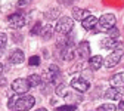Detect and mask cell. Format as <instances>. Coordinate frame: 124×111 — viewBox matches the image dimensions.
Here are the masks:
<instances>
[{
    "mask_svg": "<svg viewBox=\"0 0 124 111\" xmlns=\"http://www.w3.org/2000/svg\"><path fill=\"white\" fill-rule=\"evenodd\" d=\"M36 111H47L46 108H39V110H36Z\"/></svg>",
    "mask_w": 124,
    "mask_h": 111,
    "instance_id": "obj_30",
    "label": "cell"
},
{
    "mask_svg": "<svg viewBox=\"0 0 124 111\" xmlns=\"http://www.w3.org/2000/svg\"><path fill=\"white\" fill-rule=\"evenodd\" d=\"M74 110H75V105H62L56 108V111H74Z\"/></svg>",
    "mask_w": 124,
    "mask_h": 111,
    "instance_id": "obj_25",
    "label": "cell"
},
{
    "mask_svg": "<svg viewBox=\"0 0 124 111\" xmlns=\"http://www.w3.org/2000/svg\"><path fill=\"white\" fill-rule=\"evenodd\" d=\"M27 80H28V83H30L31 87H34V86H40V85H41L43 78H41V76H39V74H31Z\"/></svg>",
    "mask_w": 124,
    "mask_h": 111,
    "instance_id": "obj_18",
    "label": "cell"
},
{
    "mask_svg": "<svg viewBox=\"0 0 124 111\" xmlns=\"http://www.w3.org/2000/svg\"><path fill=\"white\" fill-rule=\"evenodd\" d=\"M28 65H31V67H37V65H40V56H37V55L31 56V58L28 59Z\"/></svg>",
    "mask_w": 124,
    "mask_h": 111,
    "instance_id": "obj_22",
    "label": "cell"
},
{
    "mask_svg": "<svg viewBox=\"0 0 124 111\" xmlns=\"http://www.w3.org/2000/svg\"><path fill=\"white\" fill-rule=\"evenodd\" d=\"M98 21H99V19L95 17V15H90L89 18H86V19L81 22V25H83L84 30H95L96 25H98Z\"/></svg>",
    "mask_w": 124,
    "mask_h": 111,
    "instance_id": "obj_15",
    "label": "cell"
},
{
    "mask_svg": "<svg viewBox=\"0 0 124 111\" xmlns=\"http://www.w3.org/2000/svg\"><path fill=\"white\" fill-rule=\"evenodd\" d=\"M3 51H5V47H0V56L3 55Z\"/></svg>",
    "mask_w": 124,
    "mask_h": 111,
    "instance_id": "obj_29",
    "label": "cell"
},
{
    "mask_svg": "<svg viewBox=\"0 0 124 111\" xmlns=\"http://www.w3.org/2000/svg\"><path fill=\"white\" fill-rule=\"evenodd\" d=\"M12 90L15 92V93H18V95H24V93H27L28 90H30V83H28V80L27 78H16V80H13L12 82Z\"/></svg>",
    "mask_w": 124,
    "mask_h": 111,
    "instance_id": "obj_4",
    "label": "cell"
},
{
    "mask_svg": "<svg viewBox=\"0 0 124 111\" xmlns=\"http://www.w3.org/2000/svg\"><path fill=\"white\" fill-rule=\"evenodd\" d=\"M74 28V19L70 17H62L58 19L56 25H55V31L59 34H70Z\"/></svg>",
    "mask_w": 124,
    "mask_h": 111,
    "instance_id": "obj_2",
    "label": "cell"
},
{
    "mask_svg": "<svg viewBox=\"0 0 124 111\" xmlns=\"http://www.w3.org/2000/svg\"><path fill=\"white\" fill-rule=\"evenodd\" d=\"M111 86L112 87H124V73H118L111 77Z\"/></svg>",
    "mask_w": 124,
    "mask_h": 111,
    "instance_id": "obj_16",
    "label": "cell"
},
{
    "mask_svg": "<svg viewBox=\"0 0 124 111\" xmlns=\"http://www.w3.org/2000/svg\"><path fill=\"white\" fill-rule=\"evenodd\" d=\"M71 87L83 93V92H87L90 89V85H89V82L86 80V78H83V77H74L72 80H71Z\"/></svg>",
    "mask_w": 124,
    "mask_h": 111,
    "instance_id": "obj_6",
    "label": "cell"
},
{
    "mask_svg": "<svg viewBox=\"0 0 124 111\" xmlns=\"http://www.w3.org/2000/svg\"><path fill=\"white\" fill-rule=\"evenodd\" d=\"M89 17H90V12L87 9H81V8H74L72 9V19H77V21L83 22Z\"/></svg>",
    "mask_w": 124,
    "mask_h": 111,
    "instance_id": "obj_10",
    "label": "cell"
},
{
    "mask_svg": "<svg viewBox=\"0 0 124 111\" xmlns=\"http://www.w3.org/2000/svg\"><path fill=\"white\" fill-rule=\"evenodd\" d=\"M108 37H111V39H117V40H118V37H120V31H118V28H117V27L111 28L109 31H108Z\"/></svg>",
    "mask_w": 124,
    "mask_h": 111,
    "instance_id": "obj_23",
    "label": "cell"
},
{
    "mask_svg": "<svg viewBox=\"0 0 124 111\" xmlns=\"http://www.w3.org/2000/svg\"><path fill=\"white\" fill-rule=\"evenodd\" d=\"M36 104V98L31 96V95H24V96H19L16 99V110L18 111H28L34 107Z\"/></svg>",
    "mask_w": 124,
    "mask_h": 111,
    "instance_id": "obj_3",
    "label": "cell"
},
{
    "mask_svg": "<svg viewBox=\"0 0 124 111\" xmlns=\"http://www.w3.org/2000/svg\"><path fill=\"white\" fill-rule=\"evenodd\" d=\"M59 13H61V9H58V8H52V9H49L47 12L44 13V17L47 18V19H56V18L59 17Z\"/></svg>",
    "mask_w": 124,
    "mask_h": 111,
    "instance_id": "obj_19",
    "label": "cell"
},
{
    "mask_svg": "<svg viewBox=\"0 0 124 111\" xmlns=\"http://www.w3.org/2000/svg\"><path fill=\"white\" fill-rule=\"evenodd\" d=\"M2 73H3V64L0 62V76H2Z\"/></svg>",
    "mask_w": 124,
    "mask_h": 111,
    "instance_id": "obj_28",
    "label": "cell"
},
{
    "mask_svg": "<svg viewBox=\"0 0 124 111\" xmlns=\"http://www.w3.org/2000/svg\"><path fill=\"white\" fill-rule=\"evenodd\" d=\"M78 55H80V58L81 59H86V58H89L90 56V44H89V42H81V43H78Z\"/></svg>",
    "mask_w": 124,
    "mask_h": 111,
    "instance_id": "obj_12",
    "label": "cell"
},
{
    "mask_svg": "<svg viewBox=\"0 0 124 111\" xmlns=\"http://www.w3.org/2000/svg\"><path fill=\"white\" fill-rule=\"evenodd\" d=\"M115 110H117V107L114 104H103L99 107V111H115Z\"/></svg>",
    "mask_w": 124,
    "mask_h": 111,
    "instance_id": "obj_24",
    "label": "cell"
},
{
    "mask_svg": "<svg viewBox=\"0 0 124 111\" xmlns=\"http://www.w3.org/2000/svg\"><path fill=\"white\" fill-rule=\"evenodd\" d=\"M24 59H25V55H24V52L19 51V49H15V51L9 55V62H10V64H13V65L21 64Z\"/></svg>",
    "mask_w": 124,
    "mask_h": 111,
    "instance_id": "obj_11",
    "label": "cell"
},
{
    "mask_svg": "<svg viewBox=\"0 0 124 111\" xmlns=\"http://www.w3.org/2000/svg\"><path fill=\"white\" fill-rule=\"evenodd\" d=\"M53 30H55V28H52L50 25H46V27L43 25V30H41V34H40V36H41L43 39H50L52 34H53Z\"/></svg>",
    "mask_w": 124,
    "mask_h": 111,
    "instance_id": "obj_20",
    "label": "cell"
},
{
    "mask_svg": "<svg viewBox=\"0 0 124 111\" xmlns=\"http://www.w3.org/2000/svg\"><path fill=\"white\" fill-rule=\"evenodd\" d=\"M89 64H90V68H92L93 71H98V70H101V67L103 65V58H102L101 55H95V56H92V58L89 59Z\"/></svg>",
    "mask_w": 124,
    "mask_h": 111,
    "instance_id": "obj_13",
    "label": "cell"
},
{
    "mask_svg": "<svg viewBox=\"0 0 124 111\" xmlns=\"http://www.w3.org/2000/svg\"><path fill=\"white\" fill-rule=\"evenodd\" d=\"M8 43V36L5 33H0V47H5Z\"/></svg>",
    "mask_w": 124,
    "mask_h": 111,
    "instance_id": "obj_26",
    "label": "cell"
},
{
    "mask_svg": "<svg viewBox=\"0 0 124 111\" xmlns=\"http://www.w3.org/2000/svg\"><path fill=\"white\" fill-rule=\"evenodd\" d=\"M115 22H117V17L114 13H105V15H102V17L99 18L95 31L96 33H105V31L108 33L111 28L115 27Z\"/></svg>",
    "mask_w": 124,
    "mask_h": 111,
    "instance_id": "obj_1",
    "label": "cell"
},
{
    "mask_svg": "<svg viewBox=\"0 0 124 111\" xmlns=\"http://www.w3.org/2000/svg\"><path fill=\"white\" fill-rule=\"evenodd\" d=\"M41 30H43V25L40 22H37L33 28H31V34H34V36H40L41 34Z\"/></svg>",
    "mask_w": 124,
    "mask_h": 111,
    "instance_id": "obj_21",
    "label": "cell"
},
{
    "mask_svg": "<svg viewBox=\"0 0 124 111\" xmlns=\"http://www.w3.org/2000/svg\"><path fill=\"white\" fill-rule=\"evenodd\" d=\"M118 108H120L121 111H124V99H121V101H120V104H118Z\"/></svg>",
    "mask_w": 124,
    "mask_h": 111,
    "instance_id": "obj_27",
    "label": "cell"
},
{
    "mask_svg": "<svg viewBox=\"0 0 124 111\" xmlns=\"http://www.w3.org/2000/svg\"><path fill=\"white\" fill-rule=\"evenodd\" d=\"M8 21H9V24H10V27L12 28H15V30H19V28H22L24 25H25V17L24 15H21V13H12L10 17L8 18Z\"/></svg>",
    "mask_w": 124,
    "mask_h": 111,
    "instance_id": "obj_7",
    "label": "cell"
},
{
    "mask_svg": "<svg viewBox=\"0 0 124 111\" xmlns=\"http://www.w3.org/2000/svg\"><path fill=\"white\" fill-rule=\"evenodd\" d=\"M121 58H123V51H121V49L114 51L111 55H108V56L103 59V65H105L106 68H112V67H115L118 62L121 61Z\"/></svg>",
    "mask_w": 124,
    "mask_h": 111,
    "instance_id": "obj_5",
    "label": "cell"
},
{
    "mask_svg": "<svg viewBox=\"0 0 124 111\" xmlns=\"http://www.w3.org/2000/svg\"><path fill=\"white\" fill-rule=\"evenodd\" d=\"M105 98L108 99H114V101H121V92L117 87H108L105 90Z\"/></svg>",
    "mask_w": 124,
    "mask_h": 111,
    "instance_id": "obj_14",
    "label": "cell"
},
{
    "mask_svg": "<svg viewBox=\"0 0 124 111\" xmlns=\"http://www.w3.org/2000/svg\"><path fill=\"white\" fill-rule=\"evenodd\" d=\"M61 56L64 58L65 61H72L74 56H75V49H74V46L72 44H65V46H62V49H61Z\"/></svg>",
    "mask_w": 124,
    "mask_h": 111,
    "instance_id": "obj_9",
    "label": "cell"
},
{
    "mask_svg": "<svg viewBox=\"0 0 124 111\" xmlns=\"http://www.w3.org/2000/svg\"><path fill=\"white\" fill-rule=\"evenodd\" d=\"M58 78H61V70L56 65H50L47 74H46V80L49 83H58Z\"/></svg>",
    "mask_w": 124,
    "mask_h": 111,
    "instance_id": "obj_8",
    "label": "cell"
},
{
    "mask_svg": "<svg viewBox=\"0 0 124 111\" xmlns=\"http://www.w3.org/2000/svg\"><path fill=\"white\" fill-rule=\"evenodd\" d=\"M13 111H16V110H13Z\"/></svg>",
    "mask_w": 124,
    "mask_h": 111,
    "instance_id": "obj_31",
    "label": "cell"
},
{
    "mask_svg": "<svg viewBox=\"0 0 124 111\" xmlns=\"http://www.w3.org/2000/svg\"><path fill=\"white\" fill-rule=\"evenodd\" d=\"M117 44H118V40L117 39H111V37H105L101 42V46L105 47V49H115Z\"/></svg>",
    "mask_w": 124,
    "mask_h": 111,
    "instance_id": "obj_17",
    "label": "cell"
}]
</instances>
